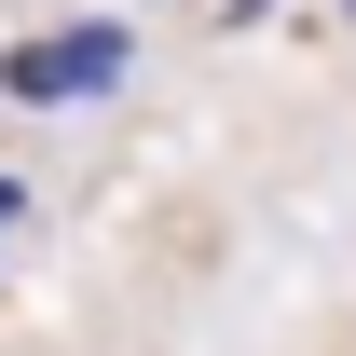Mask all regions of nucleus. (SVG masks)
<instances>
[{
    "label": "nucleus",
    "mask_w": 356,
    "mask_h": 356,
    "mask_svg": "<svg viewBox=\"0 0 356 356\" xmlns=\"http://www.w3.org/2000/svg\"><path fill=\"white\" fill-rule=\"evenodd\" d=\"M137 69H151L137 14H55V28H14V42H0V110H28V124H83V110H110Z\"/></svg>",
    "instance_id": "obj_1"
},
{
    "label": "nucleus",
    "mask_w": 356,
    "mask_h": 356,
    "mask_svg": "<svg viewBox=\"0 0 356 356\" xmlns=\"http://www.w3.org/2000/svg\"><path fill=\"white\" fill-rule=\"evenodd\" d=\"M28 220H42V192H28V178L0 165V247H14V233H28Z\"/></svg>",
    "instance_id": "obj_2"
},
{
    "label": "nucleus",
    "mask_w": 356,
    "mask_h": 356,
    "mask_svg": "<svg viewBox=\"0 0 356 356\" xmlns=\"http://www.w3.org/2000/svg\"><path fill=\"white\" fill-rule=\"evenodd\" d=\"M343 42H356V0H343Z\"/></svg>",
    "instance_id": "obj_3"
}]
</instances>
